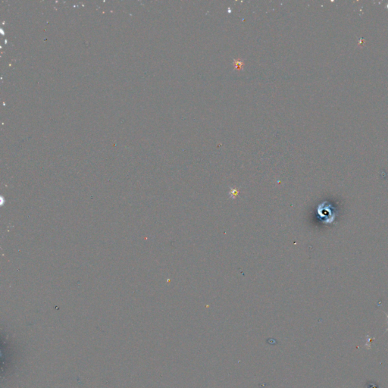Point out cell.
I'll return each instance as SVG.
<instances>
[{
    "label": "cell",
    "instance_id": "6da1fadb",
    "mask_svg": "<svg viewBox=\"0 0 388 388\" xmlns=\"http://www.w3.org/2000/svg\"><path fill=\"white\" fill-rule=\"evenodd\" d=\"M237 62V64H236V65H235L236 67H237V68H238V69H240L241 67H242V66H243V63H242V62H239V61L238 62Z\"/></svg>",
    "mask_w": 388,
    "mask_h": 388
},
{
    "label": "cell",
    "instance_id": "7a4b0ae2",
    "mask_svg": "<svg viewBox=\"0 0 388 388\" xmlns=\"http://www.w3.org/2000/svg\"><path fill=\"white\" fill-rule=\"evenodd\" d=\"M385 314H386V315H387V319H388V314L386 313V312H385ZM387 331H388V328H387Z\"/></svg>",
    "mask_w": 388,
    "mask_h": 388
}]
</instances>
